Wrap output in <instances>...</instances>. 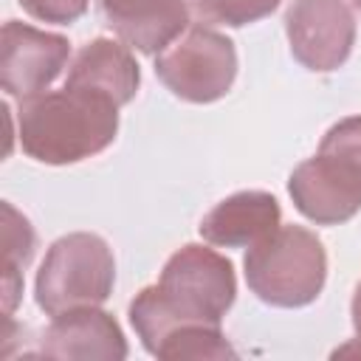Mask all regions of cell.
<instances>
[{"label":"cell","mask_w":361,"mask_h":361,"mask_svg":"<svg viewBox=\"0 0 361 361\" xmlns=\"http://www.w3.org/2000/svg\"><path fill=\"white\" fill-rule=\"evenodd\" d=\"M34 228L25 214H20L11 203H3V271L23 274V268L34 257Z\"/></svg>","instance_id":"15"},{"label":"cell","mask_w":361,"mask_h":361,"mask_svg":"<svg viewBox=\"0 0 361 361\" xmlns=\"http://www.w3.org/2000/svg\"><path fill=\"white\" fill-rule=\"evenodd\" d=\"M68 56L71 45L65 37L8 20L0 34V85L20 102L39 96L62 73Z\"/></svg>","instance_id":"8"},{"label":"cell","mask_w":361,"mask_h":361,"mask_svg":"<svg viewBox=\"0 0 361 361\" xmlns=\"http://www.w3.org/2000/svg\"><path fill=\"white\" fill-rule=\"evenodd\" d=\"M155 73L172 96L192 104H209L231 90L237 76V51L226 34L209 25H189L166 51L158 54Z\"/></svg>","instance_id":"5"},{"label":"cell","mask_w":361,"mask_h":361,"mask_svg":"<svg viewBox=\"0 0 361 361\" xmlns=\"http://www.w3.org/2000/svg\"><path fill=\"white\" fill-rule=\"evenodd\" d=\"M234 296V265L214 248L189 243L166 259L155 285L135 293L130 302V324L144 350L155 355L161 341L180 327H220Z\"/></svg>","instance_id":"1"},{"label":"cell","mask_w":361,"mask_h":361,"mask_svg":"<svg viewBox=\"0 0 361 361\" xmlns=\"http://www.w3.org/2000/svg\"><path fill=\"white\" fill-rule=\"evenodd\" d=\"M350 316H353V327H355V336L361 338V282H358V285H355V290H353Z\"/></svg>","instance_id":"18"},{"label":"cell","mask_w":361,"mask_h":361,"mask_svg":"<svg viewBox=\"0 0 361 361\" xmlns=\"http://www.w3.org/2000/svg\"><path fill=\"white\" fill-rule=\"evenodd\" d=\"M65 85L102 93L113 99L118 107H124L138 93L141 71L130 45H124L121 39L96 37L87 45H82V51L73 56Z\"/></svg>","instance_id":"12"},{"label":"cell","mask_w":361,"mask_h":361,"mask_svg":"<svg viewBox=\"0 0 361 361\" xmlns=\"http://www.w3.org/2000/svg\"><path fill=\"white\" fill-rule=\"evenodd\" d=\"M350 3H353V6H355V8L361 11V0H350Z\"/></svg>","instance_id":"19"},{"label":"cell","mask_w":361,"mask_h":361,"mask_svg":"<svg viewBox=\"0 0 361 361\" xmlns=\"http://www.w3.org/2000/svg\"><path fill=\"white\" fill-rule=\"evenodd\" d=\"M282 209L271 192L245 189L220 200L203 220L200 237L220 248H251L282 223Z\"/></svg>","instance_id":"11"},{"label":"cell","mask_w":361,"mask_h":361,"mask_svg":"<svg viewBox=\"0 0 361 361\" xmlns=\"http://www.w3.org/2000/svg\"><path fill=\"white\" fill-rule=\"evenodd\" d=\"M110 31L141 54L166 51L189 28L186 0H102Z\"/></svg>","instance_id":"10"},{"label":"cell","mask_w":361,"mask_h":361,"mask_svg":"<svg viewBox=\"0 0 361 361\" xmlns=\"http://www.w3.org/2000/svg\"><path fill=\"white\" fill-rule=\"evenodd\" d=\"M17 3L34 20L54 23V25H71L87 11L90 0H17Z\"/></svg>","instance_id":"17"},{"label":"cell","mask_w":361,"mask_h":361,"mask_svg":"<svg viewBox=\"0 0 361 361\" xmlns=\"http://www.w3.org/2000/svg\"><path fill=\"white\" fill-rule=\"evenodd\" d=\"M285 34L296 62L327 73L347 62L355 45V17L344 0H293L285 11Z\"/></svg>","instance_id":"7"},{"label":"cell","mask_w":361,"mask_h":361,"mask_svg":"<svg viewBox=\"0 0 361 361\" xmlns=\"http://www.w3.org/2000/svg\"><path fill=\"white\" fill-rule=\"evenodd\" d=\"M319 152L344 155V158L361 164V116H350V118L336 121L324 133V138L319 144Z\"/></svg>","instance_id":"16"},{"label":"cell","mask_w":361,"mask_h":361,"mask_svg":"<svg viewBox=\"0 0 361 361\" xmlns=\"http://www.w3.org/2000/svg\"><path fill=\"white\" fill-rule=\"evenodd\" d=\"M113 285L116 259L110 245L99 234L73 231L48 248L34 279V296L39 310L59 316L65 310L107 302Z\"/></svg>","instance_id":"4"},{"label":"cell","mask_w":361,"mask_h":361,"mask_svg":"<svg viewBox=\"0 0 361 361\" xmlns=\"http://www.w3.org/2000/svg\"><path fill=\"white\" fill-rule=\"evenodd\" d=\"M39 353L48 358L121 361L127 358V338L107 310L90 305L51 316V324L42 333Z\"/></svg>","instance_id":"9"},{"label":"cell","mask_w":361,"mask_h":361,"mask_svg":"<svg viewBox=\"0 0 361 361\" xmlns=\"http://www.w3.org/2000/svg\"><path fill=\"white\" fill-rule=\"evenodd\" d=\"M245 282L257 299L274 307H305L319 299L327 279L322 240L302 226H279L248 248Z\"/></svg>","instance_id":"3"},{"label":"cell","mask_w":361,"mask_h":361,"mask_svg":"<svg viewBox=\"0 0 361 361\" xmlns=\"http://www.w3.org/2000/svg\"><path fill=\"white\" fill-rule=\"evenodd\" d=\"M186 3H189V11L203 25L243 28L276 11L282 0H186Z\"/></svg>","instance_id":"14"},{"label":"cell","mask_w":361,"mask_h":361,"mask_svg":"<svg viewBox=\"0 0 361 361\" xmlns=\"http://www.w3.org/2000/svg\"><path fill=\"white\" fill-rule=\"evenodd\" d=\"M288 195L299 214L319 226H338L361 212V164L316 152L288 178Z\"/></svg>","instance_id":"6"},{"label":"cell","mask_w":361,"mask_h":361,"mask_svg":"<svg viewBox=\"0 0 361 361\" xmlns=\"http://www.w3.org/2000/svg\"><path fill=\"white\" fill-rule=\"evenodd\" d=\"M155 358L164 361H186V358H237V350L228 344V338L223 336L220 327H209V324H189L175 330L172 336H166L161 341V347L155 350Z\"/></svg>","instance_id":"13"},{"label":"cell","mask_w":361,"mask_h":361,"mask_svg":"<svg viewBox=\"0 0 361 361\" xmlns=\"http://www.w3.org/2000/svg\"><path fill=\"white\" fill-rule=\"evenodd\" d=\"M118 104L102 93L62 87L31 96L17 113V138L28 158L51 166L79 164L116 141Z\"/></svg>","instance_id":"2"}]
</instances>
